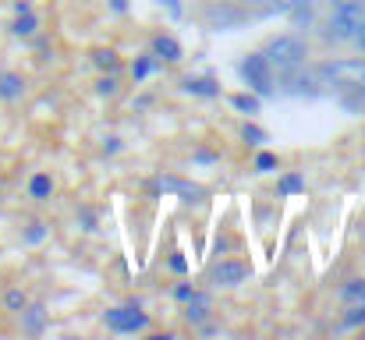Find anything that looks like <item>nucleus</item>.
Segmentation results:
<instances>
[{"label": "nucleus", "mask_w": 365, "mask_h": 340, "mask_svg": "<svg viewBox=\"0 0 365 340\" xmlns=\"http://www.w3.org/2000/svg\"><path fill=\"white\" fill-rule=\"evenodd\" d=\"M245 4H269V0H245Z\"/></svg>", "instance_id": "nucleus-30"}, {"label": "nucleus", "mask_w": 365, "mask_h": 340, "mask_svg": "<svg viewBox=\"0 0 365 340\" xmlns=\"http://www.w3.org/2000/svg\"><path fill=\"white\" fill-rule=\"evenodd\" d=\"M206 312H210V298L199 294V291H192V298H188V312H185V316H188L192 323H202Z\"/></svg>", "instance_id": "nucleus-12"}, {"label": "nucleus", "mask_w": 365, "mask_h": 340, "mask_svg": "<svg viewBox=\"0 0 365 340\" xmlns=\"http://www.w3.org/2000/svg\"><path fill=\"white\" fill-rule=\"evenodd\" d=\"M344 302L348 305H365V280H351L344 287Z\"/></svg>", "instance_id": "nucleus-16"}, {"label": "nucleus", "mask_w": 365, "mask_h": 340, "mask_svg": "<svg viewBox=\"0 0 365 340\" xmlns=\"http://www.w3.org/2000/svg\"><path fill=\"white\" fill-rule=\"evenodd\" d=\"M269 4H273V11H277V14H291L298 0H269Z\"/></svg>", "instance_id": "nucleus-24"}, {"label": "nucleus", "mask_w": 365, "mask_h": 340, "mask_svg": "<svg viewBox=\"0 0 365 340\" xmlns=\"http://www.w3.org/2000/svg\"><path fill=\"white\" fill-rule=\"evenodd\" d=\"M280 192H284V195H294V192H302V177H298V174H287V177L280 181Z\"/></svg>", "instance_id": "nucleus-20"}, {"label": "nucleus", "mask_w": 365, "mask_h": 340, "mask_svg": "<svg viewBox=\"0 0 365 340\" xmlns=\"http://www.w3.org/2000/svg\"><path fill=\"white\" fill-rule=\"evenodd\" d=\"M131 71H135V78H145V75L153 71V61H138V64H135Z\"/></svg>", "instance_id": "nucleus-25"}, {"label": "nucleus", "mask_w": 365, "mask_h": 340, "mask_svg": "<svg viewBox=\"0 0 365 340\" xmlns=\"http://www.w3.org/2000/svg\"><path fill=\"white\" fill-rule=\"evenodd\" d=\"M362 21H365V4L362 0H344V4H337L334 14H330L327 39H334V43L355 39V32L362 29Z\"/></svg>", "instance_id": "nucleus-1"}, {"label": "nucleus", "mask_w": 365, "mask_h": 340, "mask_svg": "<svg viewBox=\"0 0 365 340\" xmlns=\"http://www.w3.org/2000/svg\"><path fill=\"white\" fill-rule=\"evenodd\" d=\"M245 142H252V145H259V142H266V131H259V128H252V124H245Z\"/></svg>", "instance_id": "nucleus-21"}, {"label": "nucleus", "mask_w": 365, "mask_h": 340, "mask_svg": "<svg viewBox=\"0 0 365 340\" xmlns=\"http://www.w3.org/2000/svg\"><path fill=\"white\" fill-rule=\"evenodd\" d=\"M18 316H21V330L25 334H43L46 330V309L43 305H25Z\"/></svg>", "instance_id": "nucleus-9"}, {"label": "nucleus", "mask_w": 365, "mask_h": 340, "mask_svg": "<svg viewBox=\"0 0 365 340\" xmlns=\"http://www.w3.org/2000/svg\"><path fill=\"white\" fill-rule=\"evenodd\" d=\"M327 78L341 82V86H351V89H365V61H334L323 68Z\"/></svg>", "instance_id": "nucleus-4"}, {"label": "nucleus", "mask_w": 365, "mask_h": 340, "mask_svg": "<svg viewBox=\"0 0 365 340\" xmlns=\"http://www.w3.org/2000/svg\"><path fill=\"white\" fill-rule=\"evenodd\" d=\"M25 96V78L18 71H0V100L4 103H18Z\"/></svg>", "instance_id": "nucleus-6"}, {"label": "nucleus", "mask_w": 365, "mask_h": 340, "mask_svg": "<svg viewBox=\"0 0 365 340\" xmlns=\"http://www.w3.org/2000/svg\"><path fill=\"white\" fill-rule=\"evenodd\" d=\"M277 167V156H269V153H259V160H255V170H273Z\"/></svg>", "instance_id": "nucleus-23"}, {"label": "nucleus", "mask_w": 365, "mask_h": 340, "mask_svg": "<svg viewBox=\"0 0 365 340\" xmlns=\"http://www.w3.org/2000/svg\"><path fill=\"white\" fill-rule=\"evenodd\" d=\"M235 107L242 113H259V100L255 96H235Z\"/></svg>", "instance_id": "nucleus-19"}, {"label": "nucleus", "mask_w": 365, "mask_h": 340, "mask_svg": "<svg viewBox=\"0 0 365 340\" xmlns=\"http://www.w3.org/2000/svg\"><path fill=\"white\" fill-rule=\"evenodd\" d=\"M245 277H248V269H245L242 262H220V266H213V280L220 287H235V284H242Z\"/></svg>", "instance_id": "nucleus-7"}, {"label": "nucleus", "mask_w": 365, "mask_h": 340, "mask_svg": "<svg viewBox=\"0 0 365 340\" xmlns=\"http://www.w3.org/2000/svg\"><path fill=\"white\" fill-rule=\"evenodd\" d=\"M103 323L110 326V330H118V334H135V330H145V316L142 312H135V309H110L107 316H103Z\"/></svg>", "instance_id": "nucleus-5"}, {"label": "nucleus", "mask_w": 365, "mask_h": 340, "mask_svg": "<svg viewBox=\"0 0 365 340\" xmlns=\"http://www.w3.org/2000/svg\"><path fill=\"white\" fill-rule=\"evenodd\" d=\"M153 50H156L163 61H181V46H178V39H170V36H156V39H153Z\"/></svg>", "instance_id": "nucleus-11"}, {"label": "nucleus", "mask_w": 365, "mask_h": 340, "mask_svg": "<svg viewBox=\"0 0 365 340\" xmlns=\"http://www.w3.org/2000/svg\"><path fill=\"white\" fill-rule=\"evenodd\" d=\"M348 326H359V323H365V305H351V312H348V319H344Z\"/></svg>", "instance_id": "nucleus-22"}, {"label": "nucleus", "mask_w": 365, "mask_h": 340, "mask_svg": "<svg viewBox=\"0 0 365 340\" xmlns=\"http://www.w3.org/2000/svg\"><path fill=\"white\" fill-rule=\"evenodd\" d=\"M21 11H32V7H29V0H14V14H21Z\"/></svg>", "instance_id": "nucleus-26"}, {"label": "nucleus", "mask_w": 365, "mask_h": 340, "mask_svg": "<svg viewBox=\"0 0 365 340\" xmlns=\"http://www.w3.org/2000/svg\"><path fill=\"white\" fill-rule=\"evenodd\" d=\"M36 29H39V18H36L32 11H21V14H14V21H11V32H14V36H36Z\"/></svg>", "instance_id": "nucleus-10"}, {"label": "nucleus", "mask_w": 365, "mask_h": 340, "mask_svg": "<svg viewBox=\"0 0 365 340\" xmlns=\"http://www.w3.org/2000/svg\"><path fill=\"white\" fill-rule=\"evenodd\" d=\"M355 39H359V46H362V50H365V21H362V29L355 32Z\"/></svg>", "instance_id": "nucleus-29"}, {"label": "nucleus", "mask_w": 365, "mask_h": 340, "mask_svg": "<svg viewBox=\"0 0 365 340\" xmlns=\"http://www.w3.org/2000/svg\"><path fill=\"white\" fill-rule=\"evenodd\" d=\"M337 4H344V0H337Z\"/></svg>", "instance_id": "nucleus-31"}, {"label": "nucleus", "mask_w": 365, "mask_h": 340, "mask_svg": "<svg viewBox=\"0 0 365 340\" xmlns=\"http://www.w3.org/2000/svg\"><path fill=\"white\" fill-rule=\"evenodd\" d=\"M185 93H192V96H220V86L210 82V78H188Z\"/></svg>", "instance_id": "nucleus-13"}, {"label": "nucleus", "mask_w": 365, "mask_h": 340, "mask_svg": "<svg viewBox=\"0 0 365 340\" xmlns=\"http://www.w3.org/2000/svg\"><path fill=\"white\" fill-rule=\"evenodd\" d=\"M43 237H46V224H39V220L29 224V230H25V241H29V244H39Z\"/></svg>", "instance_id": "nucleus-18"}, {"label": "nucleus", "mask_w": 365, "mask_h": 340, "mask_svg": "<svg viewBox=\"0 0 365 340\" xmlns=\"http://www.w3.org/2000/svg\"><path fill=\"white\" fill-rule=\"evenodd\" d=\"M242 78L259 93V96H269V93H273V68H269L266 53H248V57H245Z\"/></svg>", "instance_id": "nucleus-3"}, {"label": "nucleus", "mask_w": 365, "mask_h": 340, "mask_svg": "<svg viewBox=\"0 0 365 340\" xmlns=\"http://www.w3.org/2000/svg\"><path fill=\"white\" fill-rule=\"evenodd\" d=\"M100 93H114V78H103L100 82Z\"/></svg>", "instance_id": "nucleus-27"}, {"label": "nucleus", "mask_w": 365, "mask_h": 340, "mask_svg": "<svg viewBox=\"0 0 365 340\" xmlns=\"http://www.w3.org/2000/svg\"><path fill=\"white\" fill-rule=\"evenodd\" d=\"M163 4H167V7H170V14H174V18H178V14H181V7H178V0H163Z\"/></svg>", "instance_id": "nucleus-28"}, {"label": "nucleus", "mask_w": 365, "mask_h": 340, "mask_svg": "<svg viewBox=\"0 0 365 340\" xmlns=\"http://www.w3.org/2000/svg\"><path fill=\"white\" fill-rule=\"evenodd\" d=\"M50 192H53V181L46 174H32L29 177V195L32 199H50Z\"/></svg>", "instance_id": "nucleus-14"}, {"label": "nucleus", "mask_w": 365, "mask_h": 340, "mask_svg": "<svg viewBox=\"0 0 365 340\" xmlns=\"http://www.w3.org/2000/svg\"><path fill=\"white\" fill-rule=\"evenodd\" d=\"M93 61H96V68H118V53L114 50H96Z\"/></svg>", "instance_id": "nucleus-17"}, {"label": "nucleus", "mask_w": 365, "mask_h": 340, "mask_svg": "<svg viewBox=\"0 0 365 340\" xmlns=\"http://www.w3.org/2000/svg\"><path fill=\"white\" fill-rule=\"evenodd\" d=\"M153 188H156V192H178V195H185L188 202H192V199H202V188H199V185H188V181H181V177H160Z\"/></svg>", "instance_id": "nucleus-8"}, {"label": "nucleus", "mask_w": 365, "mask_h": 340, "mask_svg": "<svg viewBox=\"0 0 365 340\" xmlns=\"http://www.w3.org/2000/svg\"><path fill=\"white\" fill-rule=\"evenodd\" d=\"M25 305H29L25 291H18V287H7V291H4V309H7V312H21Z\"/></svg>", "instance_id": "nucleus-15"}, {"label": "nucleus", "mask_w": 365, "mask_h": 340, "mask_svg": "<svg viewBox=\"0 0 365 340\" xmlns=\"http://www.w3.org/2000/svg\"><path fill=\"white\" fill-rule=\"evenodd\" d=\"M266 53V61H269V68H277V71H294L302 61H305V43L298 39V36H277V39H269V46L262 50Z\"/></svg>", "instance_id": "nucleus-2"}]
</instances>
